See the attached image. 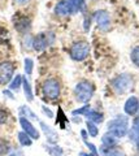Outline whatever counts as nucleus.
Returning <instances> with one entry per match:
<instances>
[{
    "mask_svg": "<svg viewBox=\"0 0 139 156\" xmlns=\"http://www.w3.org/2000/svg\"><path fill=\"white\" fill-rule=\"evenodd\" d=\"M43 112H46V115L48 116V117H54V113H52V111H50L48 108H47V107H43Z\"/></svg>",
    "mask_w": 139,
    "mask_h": 156,
    "instance_id": "obj_31",
    "label": "nucleus"
},
{
    "mask_svg": "<svg viewBox=\"0 0 139 156\" xmlns=\"http://www.w3.org/2000/svg\"><path fill=\"white\" fill-rule=\"evenodd\" d=\"M139 109V100L135 96H130L129 99L125 101V105H123V111H125L126 115H135Z\"/></svg>",
    "mask_w": 139,
    "mask_h": 156,
    "instance_id": "obj_10",
    "label": "nucleus"
},
{
    "mask_svg": "<svg viewBox=\"0 0 139 156\" xmlns=\"http://www.w3.org/2000/svg\"><path fill=\"white\" fill-rule=\"evenodd\" d=\"M81 156H92V155H91V154H85V152H82V154H81Z\"/></svg>",
    "mask_w": 139,
    "mask_h": 156,
    "instance_id": "obj_34",
    "label": "nucleus"
},
{
    "mask_svg": "<svg viewBox=\"0 0 139 156\" xmlns=\"http://www.w3.org/2000/svg\"><path fill=\"white\" fill-rule=\"evenodd\" d=\"M108 156H125V154L121 152V151H112Z\"/></svg>",
    "mask_w": 139,
    "mask_h": 156,
    "instance_id": "obj_30",
    "label": "nucleus"
},
{
    "mask_svg": "<svg viewBox=\"0 0 139 156\" xmlns=\"http://www.w3.org/2000/svg\"><path fill=\"white\" fill-rule=\"evenodd\" d=\"M85 143L87 144V147L91 150V155L92 156H98V150H96V147L92 144V143H90V142H87V140H85Z\"/></svg>",
    "mask_w": 139,
    "mask_h": 156,
    "instance_id": "obj_28",
    "label": "nucleus"
},
{
    "mask_svg": "<svg viewBox=\"0 0 139 156\" xmlns=\"http://www.w3.org/2000/svg\"><path fill=\"white\" fill-rule=\"evenodd\" d=\"M14 73V65L11 61L0 62V85H7L12 80Z\"/></svg>",
    "mask_w": 139,
    "mask_h": 156,
    "instance_id": "obj_6",
    "label": "nucleus"
},
{
    "mask_svg": "<svg viewBox=\"0 0 139 156\" xmlns=\"http://www.w3.org/2000/svg\"><path fill=\"white\" fill-rule=\"evenodd\" d=\"M42 91H43V95H44L47 99H51V100L59 99L60 91H61L59 81L55 80V78H48V80H46L43 82Z\"/></svg>",
    "mask_w": 139,
    "mask_h": 156,
    "instance_id": "obj_1",
    "label": "nucleus"
},
{
    "mask_svg": "<svg viewBox=\"0 0 139 156\" xmlns=\"http://www.w3.org/2000/svg\"><path fill=\"white\" fill-rule=\"evenodd\" d=\"M108 133L114 135L116 138L117 136L121 138V136L126 135V133H127V120L122 116L112 120L111 122L108 124Z\"/></svg>",
    "mask_w": 139,
    "mask_h": 156,
    "instance_id": "obj_2",
    "label": "nucleus"
},
{
    "mask_svg": "<svg viewBox=\"0 0 139 156\" xmlns=\"http://www.w3.org/2000/svg\"><path fill=\"white\" fill-rule=\"evenodd\" d=\"M89 111H90V104H85L83 107H81V108L73 111V115L74 116H78V115H85L86 116V113H87Z\"/></svg>",
    "mask_w": 139,
    "mask_h": 156,
    "instance_id": "obj_25",
    "label": "nucleus"
},
{
    "mask_svg": "<svg viewBox=\"0 0 139 156\" xmlns=\"http://www.w3.org/2000/svg\"><path fill=\"white\" fill-rule=\"evenodd\" d=\"M74 92H75L77 100L81 101V103H87L94 95V85L90 83V82H86V81L79 82V83L75 86Z\"/></svg>",
    "mask_w": 139,
    "mask_h": 156,
    "instance_id": "obj_3",
    "label": "nucleus"
},
{
    "mask_svg": "<svg viewBox=\"0 0 139 156\" xmlns=\"http://www.w3.org/2000/svg\"><path fill=\"white\" fill-rule=\"evenodd\" d=\"M14 26H16V29L18 31L23 33V31H26L27 29L30 27V20L26 18V17H21L18 21L14 22Z\"/></svg>",
    "mask_w": 139,
    "mask_h": 156,
    "instance_id": "obj_13",
    "label": "nucleus"
},
{
    "mask_svg": "<svg viewBox=\"0 0 139 156\" xmlns=\"http://www.w3.org/2000/svg\"><path fill=\"white\" fill-rule=\"evenodd\" d=\"M20 115H21V117H29V119H31V120H38V117L33 113L31 112V109L29 108V107H26V105H23V107H21L20 108Z\"/></svg>",
    "mask_w": 139,
    "mask_h": 156,
    "instance_id": "obj_19",
    "label": "nucleus"
},
{
    "mask_svg": "<svg viewBox=\"0 0 139 156\" xmlns=\"http://www.w3.org/2000/svg\"><path fill=\"white\" fill-rule=\"evenodd\" d=\"M20 125H21V128L23 129V131H25V133L30 136L31 139H39V136H40L39 131L34 128V125H33L27 119H25V117H21V119H20Z\"/></svg>",
    "mask_w": 139,
    "mask_h": 156,
    "instance_id": "obj_9",
    "label": "nucleus"
},
{
    "mask_svg": "<svg viewBox=\"0 0 139 156\" xmlns=\"http://www.w3.org/2000/svg\"><path fill=\"white\" fill-rule=\"evenodd\" d=\"M22 86H23V92H25V96L29 101H31L34 99V96H33V90H31V86L29 83V81L26 80L25 77L22 78Z\"/></svg>",
    "mask_w": 139,
    "mask_h": 156,
    "instance_id": "obj_17",
    "label": "nucleus"
},
{
    "mask_svg": "<svg viewBox=\"0 0 139 156\" xmlns=\"http://www.w3.org/2000/svg\"><path fill=\"white\" fill-rule=\"evenodd\" d=\"M113 89L117 94H125L126 91H129L133 86V78L130 74L127 73H123V74H120L117 78L113 80Z\"/></svg>",
    "mask_w": 139,
    "mask_h": 156,
    "instance_id": "obj_5",
    "label": "nucleus"
},
{
    "mask_svg": "<svg viewBox=\"0 0 139 156\" xmlns=\"http://www.w3.org/2000/svg\"><path fill=\"white\" fill-rule=\"evenodd\" d=\"M89 52H90V46L85 41L75 42L70 48V56L75 61H83L89 56Z\"/></svg>",
    "mask_w": 139,
    "mask_h": 156,
    "instance_id": "obj_4",
    "label": "nucleus"
},
{
    "mask_svg": "<svg viewBox=\"0 0 139 156\" xmlns=\"http://www.w3.org/2000/svg\"><path fill=\"white\" fill-rule=\"evenodd\" d=\"M51 43V39L48 37V34L47 33H40L38 34V35L33 39V48H34L35 51L40 52L43 50H46L47 46H48Z\"/></svg>",
    "mask_w": 139,
    "mask_h": 156,
    "instance_id": "obj_8",
    "label": "nucleus"
},
{
    "mask_svg": "<svg viewBox=\"0 0 139 156\" xmlns=\"http://www.w3.org/2000/svg\"><path fill=\"white\" fill-rule=\"evenodd\" d=\"M55 12L59 16H68V14H70V7L68 0H61V2L57 3L55 7Z\"/></svg>",
    "mask_w": 139,
    "mask_h": 156,
    "instance_id": "obj_11",
    "label": "nucleus"
},
{
    "mask_svg": "<svg viewBox=\"0 0 139 156\" xmlns=\"http://www.w3.org/2000/svg\"><path fill=\"white\" fill-rule=\"evenodd\" d=\"M7 120H8V112L0 108V125H2V124H5Z\"/></svg>",
    "mask_w": 139,
    "mask_h": 156,
    "instance_id": "obj_27",
    "label": "nucleus"
},
{
    "mask_svg": "<svg viewBox=\"0 0 139 156\" xmlns=\"http://www.w3.org/2000/svg\"><path fill=\"white\" fill-rule=\"evenodd\" d=\"M95 21H96V25L102 31H107L109 26H111V17H109V13L107 11H98L94 14Z\"/></svg>",
    "mask_w": 139,
    "mask_h": 156,
    "instance_id": "obj_7",
    "label": "nucleus"
},
{
    "mask_svg": "<svg viewBox=\"0 0 139 156\" xmlns=\"http://www.w3.org/2000/svg\"><path fill=\"white\" fill-rule=\"evenodd\" d=\"M133 129H134V131H135V133L139 134V116L135 117V119H134V121H133Z\"/></svg>",
    "mask_w": 139,
    "mask_h": 156,
    "instance_id": "obj_29",
    "label": "nucleus"
},
{
    "mask_svg": "<svg viewBox=\"0 0 139 156\" xmlns=\"http://www.w3.org/2000/svg\"><path fill=\"white\" fill-rule=\"evenodd\" d=\"M33 68H34V62L31 58H25V73L27 76H30L33 73Z\"/></svg>",
    "mask_w": 139,
    "mask_h": 156,
    "instance_id": "obj_24",
    "label": "nucleus"
},
{
    "mask_svg": "<svg viewBox=\"0 0 139 156\" xmlns=\"http://www.w3.org/2000/svg\"><path fill=\"white\" fill-rule=\"evenodd\" d=\"M21 85H22V77L21 76H16L14 77V80L12 81V83H9V87H11V90H17Z\"/></svg>",
    "mask_w": 139,
    "mask_h": 156,
    "instance_id": "obj_23",
    "label": "nucleus"
},
{
    "mask_svg": "<svg viewBox=\"0 0 139 156\" xmlns=\"http://www.w3.org/2000/svg\"><path fill=\"white\" fill-rule=\"evenodd\" d=\"M68 3L70 7V13H78L86 8L85 0H68Z\"/></svg>",
    "mask_w": 139,
    "mask_h": 156,
    "instance_id": "obj_12",
    "label": "nucleus"
},
{
    "mask_svg": "<svg viewBox=\"0 0 139 156\" xmlns=\"http://www.w3.org/2000/svg\"><path fill=\"white\" fill-rule=\"evenodd\" d=\"M137 148L139 150V138H138V140H137Z\"/></svg>",
    "mask_w": 139,
    "mask_h": 156,
    "instance_id": "obj_35",
    "label": "nucleus"
},
{
    "mask_svg": "<svg viewBox=\"0 0 139 156\" xmlns=\"http://www.w3.org/2000/svg\"><path fill=\"white\" fill-rule=\"evenodd\" d=\"M102 142H103V146H105V147H109V148H113L114 146H116L117 143V138L112 134H104V136L102 138Z\"/></svg>",
    "mask_w": 139,
    "mask_h": 156,
    "instance_id": "obj_15",
    "label": "nucleus"
},
{
    "mask_svg": "<svg viewBox=\"0 0 139 156\" xmlns=\"http://www.w3.org/2000/svg\"><path fill=\"white\" fill-rule=\"evenodd\" d=\"M9 156H23V154L21 152V151H13V152H11Z\"/></svg>",
    "mask_w": 139,
    "mask_h": 156,
    "instance_id": "obj_32",
    "label": "nucleus"
},
{
    "mask_svg": "<svg viewBox=\"0 0 139 156\" xmlns=\"http://www.w3.org/2000/svg\"><path fill=\"white\" fill-rule=\"evenodd\" d=\"M18 140H20V144L25 146V147H29V146H31V143H33V139L25 131H20V133H18Z\"/></svg>",
    "mask_w": 139,
    "mask_h": 156,
    "instance_id": "obj_18",
    "label": "nucleus"
},
{
    "mask_svg": "<svg viewBox=\"0 0 139 156\" xmlns=\"http://www.w3.org/2000/svg\"><path fill=\"white\" fill-rule=\"evenodd\" d=\"M131 60L137 66H139V46L135 47L131 52Z\"/></svg>",
    "mask_w": 139,
    "mask_h": 156,
    "instance_id": "obj_26",
    "label": "nucleus"
},
{
    "mask_svg": "<svg viewBox=\"0 0 139 156\" xmlns=\"http://www.w3.org/2000/svg\"><path fill=\"white\" fill-rule=\"evenodd\" d=\"M86 117H87L89 121H91V122H94V124L102 122L103 119H104L100 112H95V111H89L87 113H86Z\"/></svg>",
    "mask_w": 139,
    "mask_h": 156,
    "instance_id": "obj_16",
    "label": "nucleus"
},
{
    "mask_svg": "<svg viewBox=\"0 0 139 156\" xmlns=\"http://www.w3.org/2000/svg\"><path fill=\"white\" fill-rule=\"evenodd\" d=\"M47 151L51 154V156H63V148L59 146H50L47 147Z\"/></svg>",
    "mask_w": 139,
    "mask_h": 156,
    "instance_id": "obj_21",
    "label": "nucleus"
},
{
    "mask_svg": "<svg viewBox=\"0 0 139 156\" xmlns=\"http://www.w3.org/2000/svg\"><path fill=\"white\" fill-rule=\"evenodd\" d=\"M40 126H42V129H43V131L46 133V136H47V139H48V142H51V143H55L56 140H57V134L55 133L54 130H52L51 128H48L44 122H40Z\"/></svg>",
    "mask_w": 139,
    "mask_h": 156,
    "instance_id": "obj_14",
    "label": "nucleus"
},
{
    "mask_svg": "<svg viewBox=\"0 0 139 156\" xmlns=\"http://www.w3.org/2000/svg\"><path fill=\"white\" fill-rule=\"evenodd\" d=\"M11 151V144L7 139L0 138V155H7Z\"/></svg>",
    "mask_w": 139,
    "mask_h": 156,
    "instance_id": "obj_20",
    "label": "nucleus"
},
{
    "mask_svg": "<svg viewBox=\"0 0 139 156\" xmlns=\"http://www.w3.org/2000/svg\"><path fill=\"white\" fill-rule=\"evenodd\" d=\"M17 4H26V3H29L30 0H14Z\"/></svg>",
    "mask_w": 139,
    "mask_h": 156,
    "instance_id": "obj_33",
    "label": "nucleus"
},
{
    "mask_svg": "<svg viewBox=\"0 0 139 156\" xmlns=\"http://www.w3.org/2000/svg\"><path fill=\"white\" fill-rule=\"evenodd\" d=\"M87 130H89V134L91 135V136H96L98 135V133H99V129H98V126H96V124H94V122H91V121H89L87 124Z\"/></svg>",
    "mask_w": 139,
    "mask_h": 156,
    "instance_id": "obj_22",
    "label": "nucleus"
}]
</instances>
